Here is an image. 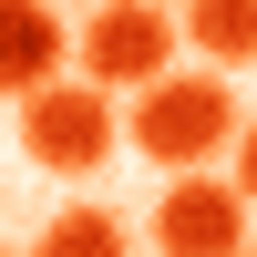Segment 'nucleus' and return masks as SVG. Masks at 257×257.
Here are the masks:
<instances>
[{"instance_id": "f257e3e1", "label": "nucleus", "mask_w": 257, "mask_h": 257, "mask_svg": "<svg viewBox=\"0 0 257 257\" xmlns=\"http://www.w3.org/2000/svg\"><path fill=\"white\" fill-rule=\"evenodd\" d=\"M237 134H247V113L226 93V72H165L123 113V144H144L165 175H206V155H237Z\"/></svg>"}, {"instance_id": "f03ea898", "label": "nucleus", "mask_w": 257, "mask_h": 257, "mask_svg": "<svg viewBox=\"0 0 257 257\" xmlns=\"http://www.w3.org/2000/svg\"><path fill=\"white\" fill-rule=\"evenodd\" d=\"M72 72L103 82V93H155V82L175 72V21H165L155 0H103L72 31Z\"/></svg>"}, {"instance_id": "7ed1b4c3", "label": "nucleus", "mask_w": 257, "mask_h": 257, "mask_svg": "<svg viewBox=\"0 0 257 257\" xmlns=\"http://www.w3.org/2000/svg\"><path fill=\"white\" fill-rule=\"evenodd\" d=\"M113 144H123L113 93H103V82H82V72L21 103V155H31L41 175H103V155H113Z\"/></svg>"}, {"instance_id": "20e7f679", "label": "nucleus", "mask_w": 257, "mask_h": 257, "mask_svg": "<svg viewBox=\"0 0 257 257\" xmlns=\"http://www.w3.org/2000/svg\"><path fill=\"white\" fill-rule=\"evenodd\" d=\"M247 196L216 175H175L155 206V257H247Z\"/></svg>"}, {"instance_id": "39448f33", "label": "nucleus", "mask_w": 257, "mask_h": 257, "mask_svg": "<svg viewBox=\"0 0 257 257\" xmlns=\"http://www.w3.org/2000/svg\"><path fill=\"white\" fill-rule=\"evenodd\" d=\"M52 82H72V31H62L52 0H0V93L31 103L52 93Z\"/></svg>"}, {"instance_id": "423d86ee", "label": "nucleus", "mask_w": 257, "mask_h": 257, "mask_svg": "<svg viewBox=\"0 0 257 257\" xmlns=\"http://www.w3.org/2000/svg\"><path fill=\"white\" fill-rule=\"evenodd\" d=\"M185 41H196L216 72L257 62V0H185Z\"/></svg>"}, {"instance_id": "0eeeda50", "label": "nucleus", "mask_w": 257, "mask_h": 257, "mask_svg": "<svg viewBox=\"0 0 257 257\" xmlns=\"http://www.w3.org/2000/svg\"><path fill=\"white\" fill-rule=\"evenodd\" d=\"M31 257H134V237H123V216H103V206H62Z\"/></svg>"}, {"instance_id": "6e6552de", "label": "nucleus", "mask_w": 257, "mask_h": 257, "mask_svg": "<svg viewBox=\"0 0 257 257\" xmlns=\"http://www.w3.org/2000/svg\"><path fill=\"white\" fill-rule=\"evenodd\" d=\"M237 196L257 206V123H247V134H237Z\"/></svg>"}, {"instance_id": "1a4fd4ad", "label": "nucleus", "mask_w": 257, "mask_h": 257, "mask_svg": "<svg viewBox=\"0 0 257 257\" xmlns=\"http://www.w3.org/2000/svg\"><path fill=\"white\" fill-rule=\"evenodd\" d=\"M0 257H11V247H0Z\"/></svg>"}, {"instance_id": "9d476101", "label": "nucleus", "mask_w": 257, "mask_h": 257, "mask_svg": "<svg viewBox=\"0 0 257 257\" xmlns=\"http://www.w3.org/2000/svg\"><path fill=\"white\" fill-rule=\"evenodd\" d=\"M247 257H257V247H247Z\"/></svg>"}]
</instances>
